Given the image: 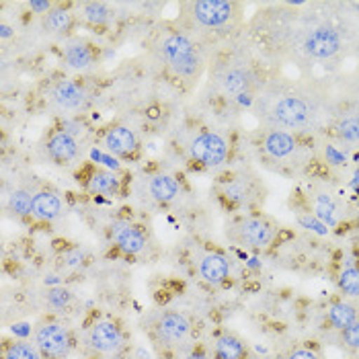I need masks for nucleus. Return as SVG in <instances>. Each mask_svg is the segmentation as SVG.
Masks as SVG:
<instances>
[{
  "mask_svg": "<svg viewBox=\"0 0 359 359\" xmlns=\"http://www.w3.org/2000/svg\"><path fill=\"white\" fill-rule=\"evenodd\" d=\"M33 343L43 359H66L72 349L70 331L60 323H41L33 332Z\"/></svg>",
  "mask_w": 359,
  "mask_h": 359,
  "instance_id": "2",
  "label": "nucleus"
},
{
  "mask_svg": "<svg viewBox=\"0 0 359 359\" xmlns=\"http://www.w3.org/2000/svg\"><path fill=\"white\" fill-rule=\"evenodd\" d=\"M161 115H163V107H158V105H150V107L146 109V119H152V121H156Z\"/></svg>",
  "mask_w": 359,
  "mask_h": 359,
  "instance_id": "35",
  "label": "nucleus"
},
{
  "mask_svg": "<svg viewBox=\"0 0 359 359\" xmlns=\"http://www.w3.org/2000/svg\"><path fill=\"white\" fill-rule=\"evenodd\" d=\"M271 359H287V355H276V358H271Z\"/></svg>",
  "mask_w": 359,
  "mask_h": 359,
  "instance_id": "37",
  "label": "nucleus"
},
{
  "mask_svg": "<svg viewBox=\"0 0 359 359\" xmlns=\"http://www.w3.org/2000/svg\"><path fill=\"white\" fill-rule=\"evenodd\" d=\"M165 64L181 79H197L201 72V54L195 43L183 33H168L158 46Z\"/></svg>",
  "mask_w": 359,
  "mask_h": 359,
  "instance_id": "1",
  "label": "nucleus"
},
{
  "mask_svg": "<svg viewBox=\"0 0 359 359\" xmlns=\"http://www.w3.org/2000/svg\"><path fill=\"white\" fill-rule=\"evenodd\" d=\"M252 79H250L249 70L245 68H232L222 76V88L226 95L232 97H245V93H249Z\"/></svg>",
  "mask_w": 359,
  "mask_h": 359,
  "instance_id": "19",
  "label": "nucleus"
},
{
  "mask_svg": "<svg viewBox=\"0 0 359 359\" xmlns=\"http://www.w3.org/2000/svg\"><path fill=\"white\" fill-rule=\"evenodd\" d=\"M48 304L55 308V310H64L72 304V294L64 287H54L48 292Z\"/></svg>",
  "mask_w": 359,
  "mask_h": 359,
  "instance_id": "30",
  "label": "nucleus"
},
{
  "mask_svg": "<svg viewBox=\"0 0 359 359\" xmlns=\"http://www.w3.org/2000/svg\"><path fill=\"white\" fill-rule=\"evenodd\" d=\"M339 287L345 296L359 298V267L355 265L345 267L339 276Z\"/></svg>",
  "mask_w": 359,
  "mask_h": 359,
  "instance_id": "26",
  "label": "nucleus"
},
{
  "mask_svg": "<svg viewBox=\"0 0 359 359\" xmlns=\"http://www.w3.org/2000/svg\"><path fill=\"white\" fill-rule=\"evenodd\" d=\"M249 195L250 191L245 181H232V183H228V185L224 187V197H226L230 203H234V205L245 203V201L249 199Z\"/></svg>",
  "mask_w": 359,
  "mask_h": 359,
  "instance_id": "28",
  "label": "nucleus"
},
{
  "mask_svg": "<svg viewBox=\"0 0 359 359\" xmlns=\"http://www.w3.org/2000/svg\"><path fill=\"white\" fill-rule=\"evenodd\" d=\"M263 146H265V152L269 156H273V158H285V156H290L296 150V140L292 138L290 134H285V132H271L265 138Z\"/></svg>",
  "mask_w": 359,
  "mask_h": 359,
  "instance_id": "20",
  "label": "nucleus"
},
{
  "mask_svg": "<svg viewBox=\"0 0 359 359\" xmlns=\"http://www.w3.org/2000/svg\"><path fill=\"white\" fill-rule=\"evenodd\" d=\"M339 138L347 142H359V117H347L337 126Z\"/></svg>",
  "mask_w": 359,
  "mask_h": 359,
  "instance_id": "29",
  "label": "nucleus"
},
{
  "mask_svg": "<svg viewBox=\"0 0 359 359\" xmlns=\"http://www.w3.org/2000/svg\"><path fill=\"white\" fill-rule=\"evenodd\" d=\"M46 152L55 165H68L79 156V142L68 132H55L46 144Z\"/></svg>",
  "mask_w": 359,
  "mask_h": 359,
  "instance_id": "14",
  "label": "nucleus"
},
{
  "mask_svg": "<svg viewBox=\"0 0 359 359\" xmlns=\"http://www.w3.org/2000/svg\"><path fill=\"white\" fill-rule=\"evenodd\" d=\"M31 8H33V11H41V13L46 11V15H48L50 8H52V4H50V2H31Z\"/></svg>",
  "mask_w": 359,
  "mask_h": 359,
  "instance_id": "36",
  "label": "nucleus"
},
{
  "mask_svg": "<svg viewBox=\"0 0 359 359\" xmlns=\"http://www.w3.org/2000/svg\"><path fill=\"white\" fill-rule=\"evenodd\" d=\"M185 359H212V358H210V353H208L205 349H201V347H195V349H191V351L185 355Z\"/></svg>",
  "mask_w": 359,
  "mask_h": 359,
  "instance_id": "34",
  "label": "nucleus"
},
{
  "mask_svg": "<svg viewBox=\"0 0 359 359\" xmlns=\"http://www.w3.org/2000/svg\"><path fill=\"white\" fill-rule=\"evenodd\" d=\"M154 334L166 345H181L191 334V320L183 312H175V310L163 312L154 323Z\"/></svg>",
  "mask_w": 359,
  "mask_h": 359,
  "instance_id": "7",
  "label": "nucleus"
},
{
  "mask_svg": "<svg viewBox=\"0 0 359 359\" xmlns=\"http://www.w3.org/2000/svg\"><path fill=\"white\" fill-rule=\"evenodd\" d=\"M103 144L107 148V152L119 158H130L138 152L140 142L138 136L134 134V130L126 128V126H113L107 130Z\"/></svg>",
  "mask_w": 359,
  "mask_h": 359,
  "instance_id": "9",
  "label": "nucleus"
},
{
  "mask_svg": "<svg viewBox=\"0 0 359 359\" xmlns=\"http://www.w3.org/2000/svg\"><path fill=\"white\" fill-rule=\"evenodd\" d=\"M276 238V226L263 216H250L236 226V241L249 249H267Z\"/></svg>",
  "mask_w": 359,
  "mask_h": 359,
  "instance_id": "4",
  "label": "nucleus"
},
{
  "mask_svg": "<svg viewBox=\"0 0 359 359\" xmlns=\"http://www.w3.org/2000/svg\"><path fill=\"white\" fill-rule=\"evenodd\" d=\"M84 21L95 25V27H105L111 19V11L105 2H88L83 8Z\"/></svg>",
  "mask_w": 359,
  "mask_h": 359,
  "instance_id": "24",
  "label": "nucleus"
},
{
  "mask_svg": "<svg viewBox=\"0 0 359 359\" xmlns=\"http://www.w3.org/2000/svg\"><path fill=\"white\" fill-rule=\"evenodd\" d=\"M230 261L222 252H208L199 261V276L210 285H222L230 277Z\"/></svg>",
  "mask_w": 359,
  "mask_h": 359,
  "instance_id": "12",
  "label": "nucleus"
},
{
  "mask_svg": "<svg viewBox=\"0 0 359 359\" xmlns=\"http://www.w3.org/2000/svg\"><path fill=\"white\" fill-rule=\"evenodd\" d=\"M52 99L62 107V109H81L86 101V93L81 83L74 81H60L52 90Z\"/></svg>",
  "mask_w": 359,
  "mask_h": 359,
  "instance_id": "15",
  "label": "nucleus"
},
{
  "mask_svg": "<svg viewBox=\"0 0 359 359\" xmlns=\"http://www.w3.org/2000/svg\"><path fill=\"white\" fill-rule=\"evenodd\" d=\"M304 48L306 52L312 55V57L327 60V57H332V55L339 52L341 39H339V35H337L334 29L318 27L306 37Z\"/></svg>",
  "mask_w": 359,
  "mask_h": 359,
  "instance_id": "10",
  "label": "nucleus"
},
{
  "mask_svg": "<svg viewBox=\"0 0 359 359\" xmlns=\"http://www.w3.org/2000/svg\"><path fill=\"white\" fill-rule=\"evenodd\" d=\"M150 195L158 203H170L179 195V185L168 175H156V177L150 179Z\"/></svg>",
  "mask_w": 359,
  "mask_h": 359,
  "instance_id": "21",
  "label": "nucleus"
},
{
  "mask_svg": "<svg viewBox=\"0 0 359 359\" xmlns=\"http://www.w3.org/2000/svg\"><path fill=\"white\" fill-rule=\"evenodd\" d=\"M8 208L11 212H15L17 216H31L33 210V195L25 189H17L8 197Z\"/></svg>",
  "mask_w": 359,
  "mask_h": 359,
  "instance_id": "27",
  "label": "nucleus"
},
{
  "mask_svg": "<svg viewBox=\"0 0 359 359\" xmlns=\"http://www.w3.org/2000/svg\"><path fill=\"white\" fill-rule=\"evenodd\" d=\"M64 60L70 68L83 70L95 62V52L88 43H84L81 39H74L64 48Z\"/></svg>",
  "mask_w": 359,
  "mask_h": 359,
  "instance_id": "18",
  "label": "nucleus"
},
{
  "mask_svg": "<svg viewBox=\"0 0 359 359\" xmlns=\"http://www.w3.org/2000/svg\"><path fill=\"white\" fill-rule=\"evenodd\" d=\"M66 263L70 265V267H76V265H81L83 263V250H79V249H72V250H68L66 252Z\"/></svg>",
  "mask_w": 359,
  "mask_h": 359,
  "instance_id": "33",
  "label": "nucleus"
},
{
  "mask_svg": "<svg viewBox=\"0 0 359 359\" xmlns=\"http://www.w3.org/2000/svg\"><path fill=\"white\" fill-rule=\"evenodd\" d=\"M121 189V181L109 170H93L86 181V191L93 195H117Z\"/></svg>",
  "mask_w": 359,
  "mask_h": 359,
  "instance_id": "17",
  "label": "nucleus"
},
{
  "mask_svg": "<svg viewBox=\"0 0 359 359\" xmlns=\"http://www.w3.org/2000/svg\"><path fill=\"white\" fill-rule=\"evenodd\" d=\"M308 115H310L308 105L298 97H283L281 101H277L276 109H273V117L281 126H287V128L302 126L308 119Z\"/></svg>",
  "mask_w": 359,
  "mask_h": 359,
  "instance_id": "11",
  "label": "nucleus"
},
{
  "mask_svg": "<svg viewBox=\"0 0 359 359\" xmlns=\"http://www.w3.org/2000/svg\"><path fill=\"white\" fill-rule=\"evenodd\" d=\"M31 216L39 222H52L62 216V201L52 191H39L33 195Z\"/></svg>",
  "mask_w": 359,
  "mask_h": 359,
  "instance_id": "16",
  "label": "nucleus"
},
{
  "mask_svg": "<svg viewBox=\"0 0 359 359\" xmlns=\"http://www.w3.org/2000/svg\"><path fill=\"white\" fill-rule=\"evenodd\" d=\"M341 343L349 349V351H359V320L353 323L351 327L341 331Z\"/></svg>",
  "mask_w": 359,
  "mask_h": 359,
  "instance_id": "31",
  "label": "nucleus"
},
{
  "mask_svg": "<svg viewBox=\"0 0 359 359\" xmlns=\"http://www.w3.org/2000/svg\"><path fill=\"white\" fill-rule=\"evenodd\" d=\"M287 359H320L318 358V353L316 351H312V349H308V347H300V349H294Z\"/></svg>",
  "mask_w": 359,
  "mask_h": 359,
  "instance_id": "32",
  "label": "nucleus"
},
{
  "mask_svg": "<svg viewBox=\"0 0 359 359\" xmlns=\"http://www.w3.org/2000/svg\"><path fill=\"white\" fill-rule=\"evenodd\" d=\"M189 152L195 163L201 166H220L228 158V144L214 132H201L191 142Z\"/></svg>",
  "mask_w": 359,
  "mask_h": 359,
  "instance_id": "5",
  "label": "nucleus"
},
{
  "mask_svg": "<svg viewBox=\"0 0 359 359\" xmlns=\"http://www.w3.org/2000/svg\"><path fill=\"white\" fill-rule=\"evenodd\" d=\"M123 331L117 323L113 320H99L95 323L88 334H86V343L93 351L97 353H103V355H111V353H117L121 347H123Z\"/></svg>",
  "mask_w": 359,
  "mask_h": 359,
  "instance_id": "6",
  "label": "nucleus"
},
{
  "mask_svg": "<svg viewBox=\"0 0 359 359\" xmlns=\"http://www.w3.org/2000/svg\"><path fill=\"white\" fill-rule=\"evenodd\" d=\"M46 27L50 29L52 33H68L72 25H74V19L72 15L66 11V8H54L46 15Z\"/></svg>",
  "mask_w": 359,
  "mask_h": 359,
  "instance_id": "25",
  "label": "nucleus"
},
{
  "mask_svg": "<svg viewBox=\"0 0 359 359\" xmlns=\"http://www.w3.org/2000/svg\"><path fill=\"white\" fill-rule=\"evenodd\" d=\"M191 17L205 29H222L236 17V4L230 0H197L191 6Z\"/></svg>",
  "mask_w": 359,
  "mask_h": 359,
  "instance_id": "3",
  "label": "nucleus"
},
{
  "mask_svg": "<svg viewBox=\"0 0 359 359\" xmlns=\"http://www.w3.org/2000/svg\"><path fill=\"white\" fill-rule=\"evenodd\" d=\"M358 308L347 302H334L329 308V323H331L334 329L343 331L347 327H351L353 323H358Z\"/></svg>",
  "mask_w": 359,
  "mask_h": 359,
  "instance_id": "22",
  "label": "nucleus"
},
{
  "mask_svg": "<svg viewBox=\"0 0 359 359\" xmlns=\"http://www.w3.org/2000/svg\"><path fill=\"white\" fill-rule=\"evenodd\" d=\"M212 359H252V353L241 337L222 332L212 345Z\"/></svg>",
  "mask_w": 359,
  "mask_h": 359,
  "instance_id": "13",
  "label": "nucleus"
},
{
  "mask_svg": "<svg viewBox=\"0 0 359 359\" xmlns=\"http://www.w3.org/2000/svg\"><path fill=\"white\" fill-rule=\"evenodd\" d=\"M111 238L117 245V249H121L126 255H140L146 249V236L142 234L138 226L130 224V222H113L111 224Z\"/></svg>",
  "mask_w": 359,
  "mask_h": 359,
  "instance_id": "8",
  "label": "nucleus"
},
{
  "mask_svg": "<svg viewBox=\"0 0 359 359\" xmlns=\"http://www.w3.org/2000/svg\"><path fill=\"white\" fill-rule=\"evenodd\" d=\"M4 359H43L33 341H13L4 345Z\"/></svg>",
  "mask_w": 359,
  "mask_h": 359,
  "instance_id": "23",
  "label": "nucleus"
}]
</instances>
